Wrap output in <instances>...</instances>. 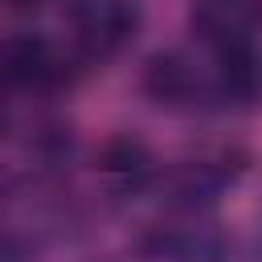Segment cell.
Instances as JSON below:
<instances>
[{
    "mask_svg": "<svg viewBox=\"0 0 262 262\" xmlns=\"http://www.w3.org/2000/svg\"><path fill=\"white\" fill-rule=\"evenodd\" d=\"M139 29L135 0H74L70 4V37L82 57L102 61L119 53Z\"/></svg>",
    "mask_w": 262,
    "mask_h": 262,
    "instance_id": "cell-1",
    "label": "cell"
},
{
    "mask_svg": "<svg viewBox=\"0 0 262 262\" xmlns=\"http://www.w3.org/2000/svg\"><path fill=\"white\" fill-rule=\"evenodd\" d=\"M143 86L164 106H196L205 98H217V90H213V49H209V61H196L184 49L156 53L147 61Z\"/></svg>",
    "mask_w": 262,
    "mask_h": 262,
    "instance_id": "cell-2",
    "label": "cell"
},
{
    "mask_svg": "<svg viewBox=\"0 0 262 262\" xmlns=\"http://www.w3.org/2000/svg\"><path fill=\"white\" fill-rule=\"evenodd\" d=\"M192 29L209 49L254 45L262 33V0H196Z\"/></svg>",
    "mask_w": 262,
    "mask_h": 262,
    "instance_id": "cell-3",
    "label": "cell"
},
{
    "mask_svg": "<svg viewBox=\"0 0 262 262\" xmlns=\"http://www.w3.org/2000/svg\"><path fill=\"white\" fill-rule=\"evenodd\" d=\"M4 78L8 86H20V90H45V86H57L66 78V57L45 41V37H8L4 45Z\"/></svg>",
    "mask_w": 262,
    "mask_h": 262,
    "instance_id": "cell-4",
    "label": "cell"
},
{
    "mask_svg": "<svg viewBox=\"0 0 262 262\" xmlns=\"http://www.w3.org/2000/svg\"><path fill=\"white\" fill-rule=\"evenodd\" d=\"M213 90L225 106H254L262 98V53L258 45L213 49Z\"/></svg>",
    "mask_w": 262,
    "mask_h": 262,
    "instance_id": "cell-5",
    "label": "cell"
},
{
    "mask_svg": "<svg viewBox=\"0 0 262 262\" xmlns=\"http://www.w3.org/2000/svg\"><path fill=\"white\" fill-rule=\"evenodd\" d=\"M98 168H102L111 180H119V184H139V180L147 176V168H151V156H147L143 139L119 135V139H106V147H102V156H98Z\"/></svg>",
    "mask_w": 262,
    "mask_h": 262,
    "instance_id": "cell-6",
    "label": "cell"
},
{
    "mask_svg": "<svg viewBox=\"0 0 262 262\" xmlns=\"http://www.w3.org/2000/svg\"><path fill=\"white\" fill-rule=\"evenodd\" d=\"M8 4H12V8H20V12H29V8H41L45 0H8Z\"/></svg>",
    "mask_w": 262,
    "mask_h": 262,
    "instance_id": "cell-7",
    "label": "cell"
}]
</instances>
